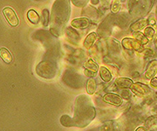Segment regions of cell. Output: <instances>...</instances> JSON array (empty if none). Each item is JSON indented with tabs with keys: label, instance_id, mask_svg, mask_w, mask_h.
<instances>
[{
	"label": "cell",
	"instance_id": "6da1fadb",
	"mask_svg": "<svg viewBox=\"0 0 157 131\" xmlns=\"http://www.w3.org/2000/svg\"><path fill=\"white\" fill-rule=\"evenodd\" d=\"M3 14H4V17L6 19V21L9 22L10 25L12 26H18L19 20L13 9H11L10 7L4 8V10H3Z\"/></svg>",
	"mask_w": 157,
	"mask_h": 131
},
{
	"label": "cell",
	"instance_id": "7a4b0ae2",
	"mask_svg": "<svg viewBox=\"0 0 157 131\" xmlns=\"http://www.w3.org/2000/svg\"><path fill=\"white\" fill-rule=\"evenodd\" d=\"M131 89L136 95H138L139 97H143L150 93V88L144 84H140V83H136V84H132Z\"/></svg>",
	"mask_w": 157,
	"mask_h": 131
},
{
	"label": "cell",
	"instance_id": "3957f363",
	"mask_svg": "<svg viewBox=\"0 0 157 131\" xmlns=\"http://www.w3.org/2000/svg\"><path fill=\"white\" fill-rule=\"evenodd\" d=\"M122 45L128 50H140L142 49V44L139 41L129 38H126L122 40Z\"/></svg>",
	"mask_w": 157,
	"mask_h": 131
},
{
	"label": "cell",
	"instance_id": "277c9868",
	"mask_svg": "<svg viewBox=\"0 0 157 131\" xmlns=\"http://www.w3.org/2000/svg\"><path fill=\"white\" fill-rule=\"evenodd\" d=\"M104 101L113 106H119L122 104V99L116 94H107L104 96Z\"/></svg>",
	"mask_w": 157,
	"mask_h": 131
},
{
	"label": "cell",
	"instance_id": "5b68a950",
	"mask_svg": "<svg viewBox=\"0 0 157 131\" xmlns=\"http://www.w3.org/2000/svg\"><path fill=\"white\" fill-rule=\"evenodd\" d=\"M116 84L121 89H129L132 86L133 81L128 77H118L116 79Z\"/></svg>",
	"mask_w": 157,
	"mask_h": 131
},
{
	"label": "cell",
	"instance_id": "8992f818",
	"mask_svg": "<svg viewBox=\"0 0 157 131\" xmlns=\"http://www.w3.org/2000/svg\"><path fill=\"white\" fill-rule=\"evenodd\" d=\"M71 26L76 27V28H86L89 26V21L88 19L85 18V17H82V18H77L73 20L71 22Z\"/></svg>",
	"mask_w": 157,
	"mask_h": 131
},
{
	"label": "cell",
	"instance_id": "52a82bcc",
	"mask_svg": "<svg viewBox=\"0 0 157 131\" xmlns=\"http://www.w3.org/2000/svg\"><path fill=\"white\" fill-rule=\"evenodd\" d=\"M157 73V61H152L147 68L145 77L148 79H152Z\"/></svg>",
	"mask_w": 157,
	"mask_h": 131
},
{
	"label": "cell",
	"instance_id": "ba28073f",
	"mask_svg": "<svg viewBox=\"0 0 157 131\" xmlns=\"http://www.w3.org/2000/svg\"><path fill=\"white\" fill-rule=\"evenodd\" d=\"M97 39V34L95 33H91L88 34L87 38H86V39L84 41V47L86 48V49H90L92 47V45L94 44V42Z\"/></svg>",
	"mask_w": 157,
	"mask_h": 131
},
{
	"label": "cell",
	"instance_id": "9c48e42d",
	"mask_svg": "<svg viewBox=\"0 0 157 131\" xmlns=\"http://www.w3.org/2000/svg\"><path fill=\"white\" fill-rule=\"evenodd\" d=\"M0 57L7 64L10 63L12 62V60H13L10 52L7 49H5V48H1L0 49Z\"/></svg>",
	"mask_w": 157,
	"mask_h": 131
},
{
	"label": "cell",
	"instance_id": "30bf717a",
	"mask_svg": "<svg viewBox=\"0 0 157 131\" xmlns=\"http://www.w3.org/2000/svg\"><path fill=\"white\" fill-rule=\"evenodd\" d=\"M27 18L29 20V22L31 23H33L34 25H37L38 24V22L40 21V17L37 14L36 11L34 10H30L28 12H27Z\"/></svg>",
	"mask_w": 157,
	"mask_h": 131
},
{
	"label": "cell",
	"instance_id": "8fae6325",
	"mask_svg": "<svg viewBox=\"0 0 157 131\" xmlns=\"http://www.w3.org/2000/svg\"><path fill=\"white\" fill-rule=\"evenodd\" d=\"M99 74H100L101 78L105 82H110L111 80V78H112V76H111V73H110V71L105 66H101L99 68Z\"/></svg>",
	"mask_w": 157,
	"mask_h": 131
},
{
	"label": "cell",
	"instance_id": "7c38bea8",
	"mask_svg": "<svg viewBox=\"0 0 157 131\" xmlns=\"http://www.w3.org/2000/svg\"><path fill=\"white\" fill-rule=\"evenodd\" d=\"M148 24L147 20H140L139 22H135L134 24H132L131 26V30L133 32H139L140 30H142L143 28H144Z\"/></svg>",
	"mask_w": 157,
	"mask_h": 131
},
{
	"label": "cell",
	"instance_id": "4fadbf2b",
	"mask_svg": "<svg viewBox=\"0 0 157 131\" xmlns=\"http://www.w3.org/2000/svg\"><path fill=\"white\" fill-rule=\"evenodd\" d=\"M95 90H96V82L92 77L90 79H88L87 83V92L89 95H93L95 93Z\"/></svg>",
	"mask_w": 157,
	"mask_h": 131
},
{
	"label": "cell",
	"instance_id": "5bb4252c",
	"mask_svg": "<svg viewBox=\"0 0 157 131\" xmlns=\"http://www.w3.org/2000/svg\"><path fill=\"white\" fill-rule=\"evenodd\" d=\"M85 70H88L89 72H94V73H96V72L98 71V66L96 63L92 61L91 59L90 60H88V62L85 63Z\"/></svg>",
	"mask_w": 157,
	"mask_h": 131
},
{
	"label": "cell",
	"instance_id": "9a60e30c",
	"mask_svg": "<svg viewBox=\"0 0 157 131\" xmlns=\"http://www.w3.org/2000/svg\"><path fill=\"white\" fill-rule=\"evenodd\" d=\"M133 36L135 38L136 40L139 41V43L142 44V45L147 44H148V42H149V40L146 38V37L144 36V34L142 33H140V32H138V33H134Z\"/></svg>",
	"mask_w": 157,
	"mask_h": 131
},
{
	"label": "cell",
	"instance_id": "2e32d148",
	"mask_svg": "<svg viewBox=\"0 0 157 131\" xmlns=\"http://www.w3.org/2000/svg\"><path fill=\"white\" fill-rule=\"evenodd\" d=\"M144 36L146 37V38L148 40H152L154 38V36H155V29L150 27V26H148L144 29Z\"/></svg>",
	"mask_w": 157,
	"mask_h": 131
},
{
	"label": "cell",
	"instance_id": "e0dca14e",
	"mask_svg": "<svg viewBox=\"0 0 157 131\" xmlns=\"http://www.w3.org/2000/svg\"><path fill=\"white\" fill-rule=\"evenodd\" d=\"M121 8V4L118 1H114L111 5V10L113 13H117Z\"/></svg>",
	"mask_w": 157,
	"mask_h": 131
},
{
	"label": "cell",
	"instance_id": "ac0fdd59",
	"mask_svg": "<svg viewBox=\"0 0 157 131\" xmlns=\"http://www.w3.org/2000/svg\"><path fill=\"white\" fill-rule=\"evenodd\" d=\"M148 23H149V25H150L151 26L150 27H152V28H155L157 29V22L155 19L154 18V17H150V18L148 19Z\"/></svg>",
	"mask_w": 157,
	"mask_h": 131
},
{
	"label": "cell",
	"instance_id": "d6986e66",
	"mask_svg": "<svg viewBox=\"0 0 157 131\" xmlns=\"http://www.w3.org/2000/svg\"><path fill=\"white\" fill-rule=\"evenodd\" d=\"M150 86L154 89H157V77H154L150 81Z\"/></svg>",
	"mask_w": 157,
	"mask_h": 131
},
{
	"label": "cell",
	"instance_id": "ffe728a7",
	"mask_svg": "<svg viewBox=\"0 0 157 131\" xmlns=\"http://www.w3.org/2000/svg\"><path fill=\"white\" fill-rule=\"evenodd\" d=\"M84 73H85V75H86V76L91 77V78H92V77H94L96 75V73H92V72H89V71H88V70H85V71H84Z\"/></svg>",
	"mask_w": 157,
	"mask_h": 131
},
{
	"label": "cell",
	"instance_id": "44dd1931",
	"mask_svg": "<svg viewBox=\"0 0 157 131\" xmlns=\"http://www.w3.org/2000/svg\"><path fill=\"white\" fill-rule=\"evenodd\" d=\"M144 54L145 56H151V55H153V51L151 50H144Z\"/></svg>",
	"mask_w": 157,
	"mask_h": 131
},
{
	"label": "cell",
	"instance_id": "7402d4cb",
	"mask_svg": "<svg viewBox=\"0 0 157 131\" xmlns=\"http://www.w3.org/2000/svg\"><path fill=\"white\" fill-rule=\"evenodd\" d=\"M154 42H155V47L157 48V33L155 34V36H154Z\"/></svg>",
	"mask_w": 157,
	"mask_h": 131
},
{
	"label": "cell",
	"instance_id": "603a6c76",
	"mask_svg": "<svg viewBox=\"0 0 157 131\" xmlns=\"http://www.w3.org/2000/svg\"><path fill=\"white\" fill-rule=\"evenodd\" d=\"M136 131H146V129L144 127H139L136 129Z\"/></svg>",
	"mask_w": 157,
	"mask_h": 131
},
{
	"label": "cell",
	"instance_id": "cb8c5ba5",
	"mask_svg": "<svg viewBox=\"0 0 157 131\" xmlns=\"http://www.w3.org/2000/svg\"><path fill=\"white\" fill-rule=\"evenodd\" d=\"M92 4H98L99 3V1H91Z\"/></svg>",
	"mask_w": 157,
	"mask_h": 131
}]
</instances>
